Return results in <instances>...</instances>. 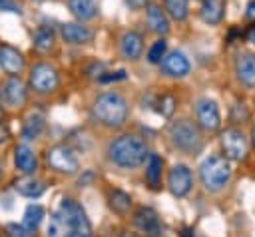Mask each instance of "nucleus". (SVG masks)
Listing matches in <instances>:
<instances>
[{
	"mask_svg": "<svg viewBox=\"0 0 255 237\" xmlns=\"http://www.w3.org/2000/svg\"><path fill=\"white\" fill-rule=\"evenodd\" d=\"M70 237H84V235H78V233H72Z\"/></svg>",
	"mask_w": 255,
	"mask_h": 237,
	"instance_id": "40",
	"label": "nucleus"
},
{
	"mask_svg": "<svg viewBox=\"0 0 255 237\" xmlns=\"http://www.w3.org/2000/svg\"><path fill=\"white\" fill-rule=\"evenodd\" d=\"M34 46L40 52H48L54 46V30L48 28V26H40L34 32Z\"/></svg>",
	"mask_w": 255,
	"mask_h": 237,
	"instance_id": "26",
	"label": "nucleus"
},
{
	"mask_svg": "<svg viewBox=\"0 0 255 237\" xmlns=\"http://www.w3.org/2000/svg\"><path fill=\"white\" fill-rule=\"evenodd\" d=\"M161 68L167 76H173V78H185L189 74V62L181 52H171L163 56Z\"/></svg>",
	"mask_w": 255,
	"mask_h": 237,
	"instance_id": "12",
	"label": "nucleus"
},
{
	"mask_svg": "<svg viewBox=\"0 0 255 237\" xmlns=\"http://www.w3.org/2000/svg\"><path fill=\"white\" fill-rule=\"evenodd\" d=\"M26 98H28V90L20 78H10L4 84V100L10 106H22L26 102Z\"/></svg>",
	"mask_w": 255,
	"mask_h": 237,
	"instance_id": "15",
	"label": "nucleus"
},
{
	"mask_svg": "<svg viewBox=\"0 0 255 237\" xmlns=\"http://www.w3.org/2000/svg\"><path fill=\"white\" fill-rule=\"evenodd\" d=\"M94 116L110 127H120L124 125L126 118H128V104L126 100L116 94V92H106L102 94L96 104H94Z\"/></svg>",
	"mask_w": 255,
	"mask_h": 237,
	"instance_id": "2",
	"label": "nucleus"
},
{
	"mask_svg": "<svg viewBox=\"0 0 255 237\" xmlns=\"http://www.w3.org/2000/svg\"><path fill=\"white\" fill-rule=\"evenodd\" d=\"M147 24L155 34H167L169 32L167 16L157 4H149L147 6Z\"/></svg>",
	"mask_w": 255,
	"mask_h": 237,
	"instance_id": "20",
	"label": "nucleus"
},
{
	"mask_svg": "<svg viewBox=\"0 0 255 237\" xmlns=\"http://www.w3.org/2000/svg\"><path fill=\"white\" fill-rule=\"evenodd\" d=\"M6 139H8V129L0 123V143H2V141H6Z\"/></svg>",
	"mask_w": 255,
	"mask_h": 237,
	"instance_id": "37",
	"label": "nucleus"
},
{
	"mask_svg": "<svg viewBox=\"0 0 255 237\" xmlns=\"http://www.w3.org/2000/svg\"><path fill=\"white\" fill-rule=\"evenodd\" d=\"M124 237H135V235H124Z\"/></svg>",
	"mask_w": 255,
	"mask_h": 237,
	"instance_id": "42",
	"label": "nucleus"
},
{
	"mask_svg": "<svg viewBox=\"0 0 255 237\" xmlns=\"http://www.w3.org/2000/svg\"><path fill=\"white\" fill-rule=\"evenodd\" d=\"M181 237H193V233L191 231H183V235Z\"/></svg>",
	"mask_w": 255,
	"mask_h": 237,
	"instance_id": "39",
	"label": "nucleus"
},
{
	"mask_svg": "<svg viewBox=\"0 0 255 237\" xmlns=\"http://www.w3.org/2000/svg\"><path fill=\"white\" fill-rule=\"evenodd\" d=\"M165 50H167V44H165V40H157V42L151 46V50H149V54H147V60H149L151 64H157V62H161V58L165 56Z\"/></svg>",
	"mask_w": 255,
	"mask_h": 237,
	"instance_id": "30",
	"label": "nucleus"
},
{
	"mask_svg": "<svg viewBox=\"0 0 255 237\" xmlns=\"http://www.w3.org/2000/svg\"><path fill=\"white\" fill-rule=\"evenodd\" d=\"M0 119H2V108H0Z\"/></svg>",
	"mask_w": 255,
	"mask_h": 237,
	"instance_id": "43",
	"label": "nucleus"
},
{
	"mask_svg": "<svg viewBox=\"0 0 255 237\" xmlns=\"http://www.w3.org/2000/svg\"><path fill=\"white\" fill-rule=\"evenodd\" d=\"M30 84L36 92L40 94H48V92H54L60 84V78H58V72L54 66L50 64H36L30 72Z\"/></svg>",
	"mask_w": 255,
	"mask_h": 237,
	"instance_id": "6",
	"label": "nucleus"
},
{
	"mask_svg": "<svg viewBox=\"0 0 255 237\" xmlns=\"http://www.w3.org/2000/svg\"><path fill=\"white\" fill-rule=\"evenodd\" d=\"M8 229H10V235H12V237H28V235H30L22 225H20V227H18V225H10Z\"/></svg>",
	"mask_w": 255,
	"mask_h": 237,
	"instance_id": "34",
	"label": "nucleus"
},
{
	"mask_svg": "<svg viewBox=\"0 0 255 237\" xmlns=\"http://www.w3.org/2000/svg\"><path fill=\"white\" fill-rule=\"evenodd\" d=\"M235 72H237V78L245 86L255 88V54H251V52L239 54V58L235 62Z\"/></svg>",
	"mask_w": 255,
	"mask_h": 237,
	"instance_id": "14",
	"label": "nucleus"
},
{
	"mask_svg": "<svg viewBox=\"0 0 255 237\" xmlns=\"http://www.w3.org/2000/svg\"><path fill=\"white\" fill-rule=\"evenodd\" d=\"M191 185H193V175L185 165H175L169 171V189L173 195H177V197L187 195Z\"/></svg>",
	"mask_w": 255,
	"mask_h": 237,
	"instance_id": "11",
	"label": "nucleus"
},
{
	"mask_svg": "<svg viewBox=\"0 0 255 237\" xmlns=\"http://www.w3.org/2000/svg\"><path fill=\"white\" fill-rule=\"evenodd\" d=\"M169 135H171V141L183 149V151H197L201 147V137H199V131L193 123H189L187 119H179V121H173L169 125Z\"/></svg>",
	"mask_w": 255,
	"mask_h": 237,
	"instance_id": "4",
	"label": "nucleus"
},
{
	"mask_svg": "<svg viewBox=\"0 0 255 237\" xmlns=\"http://www.w3.org/2000/svg\"><path fill=\"white\" fill-rule=\"evenodd\" d=\"M147 2H149V0H126V4H128L129 8H133V10H137V8H143Z\"/></svg>",
	"mask_w": 255,
	"mask_h": 237,
	"instance_id": "35",
	"label": "nucleus"
},
{
	"mask_svg": "<svg viewBox=\"0 0 255 237\" xmlns=\"http://www.w3.org/2000/svg\"><path fill=\"white\" fill-rule=\"evenodd\" d=\"M14 189L24 195V197H40L46 189V185L40 181V179H34V177H24V179H18L14 183Z\"/></svg>",
	"mask_w": 255,
	"mask_h": 237,
	"instance_id": "21",
	"label": "nucleus"
},
{
	"mask_svg": "<svg viewBox=\"0 0 255 237\" xmlns=\"http://www.w3.org/2000/svg\"><path fill=\"white\" fill-rule=\"evenodd\" d=\"M14 159H16V167L26 173V175H32L36 169H38V157L36 153L28 147V145H18L16 151H14Z\"/></svg>",
	"mask_w": 255,
	"mask_h": 237,
	"instance_id": "17",
	"label": "nucleus"
},
{
	"mask_svg": "<svg viewBox=\"0 0 255 237\" xmlns=\"http://www.w3.org/2000/svg\"><path fill=\"white\" fill-rule=\"evenodd\" d=\"M253 141H255V125H253Z\"/></svg>",
	"mask_w": 255,
	"mask_h": 237,
	"instance_id": "41",
	"label": "nucleus"
},
{
	"mask_svg": "<svg viewBox=\"0 0 255 237\" xmlns=\"http://www.w3.org/2000/svg\"><path fill=\"white\" fill-rule=\"evenodd\" d=\"M221 143H223L225 155H227L229 159H233V161L245 159V155H247V139H245V135H243L239 129H235V127L225 129Z\"/></svg>",
	"mask_w": 255,
	"mask_h": 237,
	"instance_id": "8",
	"label": "nucleus"
},
{
	"mask_svg": "<svg viewBox=\"0 0 255 237\" xmlns=\"http://www.w3.org/2000/svg\"><path fill=\"white\" fill-rule=\"evenodd\" d=\"M0 10L20 14V12H22V6L18 4V0H0Z\"/></svg>",
	"mask_w": 255,
	"mask_h": 237,
	"instance_id": "32",
	"label": "nucleus"
},
{
	"mask_svg": "<svg viewBox=\"0 0 255 237\" xmlns=\"http://www.w3.org/2000/svg\"><path fill=\"white\" fill-rule=\"evenodd\" d=\"M68 8H70V12H72L76 18H80V20H90V18H94L96 12H98L94 0H68Z\"/></svg>",
	"mask_w": 255,
	"mask_h": 237,
	"instance_id": "24",
	"label": "nucleus"
},
{
	"mask_svg": "<svg viewBox=\"0 0 255 237\" xmlns=\"http://www.w3.org/2000/svg\"><path fill=\"white\" fill-rule=\"evenodd\" d=\"M42 219H44V209H42L40 205H36V203H30V205L26 207V211H24L22 227H24L30 235H34L36 229H38V225L42 223Z\"/></svg>",
	"mask_w": 255,
	"mask_h": 237,
	"instance_id": "22",
	"label": "nucleus"
},
{
	"mask_svg": "<svg viewBox=\"0 0 255 237\" xmlns=\"http://www.w3.org/2000/svg\"><path fill=\"white\" fill-rule=\"evenodd\" d=\"M70 235H72V227H70L66 215L62 211L54 213L48 223V237H70Z\"/></svg>",
	"mask_w": 255,
	"mask_h": 237,
	"instance_id": "23",
	"label": "nucleus"
},
{
	"mask_svg": "<svg viewBox=\"0 0 255 237\" xmlns=\"http://www.w3.org/2000/svg\"><path fill=\"white\" fill-rule=\"evenodd\" d=\"M0 68L8 74H20L24 68V56L16 48L2 44L0 46Z\"/></svg>",
	"mask_w": 255,
	"mask_h": 237,
	"instance_id": "13",
	"label": "nucleus"
},
{
	"mask_svg": "<svg viewBox=\"0 0 255 237\" xmlns=\"http://www.w3.org/2000/svg\"><path fill=\"white\" fill-rule=\"evenodd\" d=\"M173 110H175V100H173V96H163L161 102H159V112H161L163 116H171Z\"/></svg>",
	"mask_w": 255,
	"mask_h": 237,
	"instance_id": "31",
	"label": "nucleus"
},
{
	"mask_svg": "<svg viewBox=\"0 0 255 237\" xmlns=\"http://www.w3.org/2000/svg\"><path fill=\"white\" fill-rule=\"evenodd\" d=\"M118 80H126V72L120 70V72H110L106 76H100V82H118Z\"/></svg>",
	"mask_w": 255,
	"mask_h": 237,
	"instance_id": "33",
	"label": "nucleus"
},
{
	"mask_svg": "<svg viewBox=\"0 0 255 237\" xmlns=\"http://www.w3.org/2000/svg\"><path fill=\"white\" fill-rule=\"evenodd\" d=\"M161 167H163L161 157L155 155V153H151L147 157V167H145V177H147V181H149L151 187H157L159 185V181H161Z\"/></svg>",
	"mask_w": 255,
	"mask_h": 237,
	"instance_id": "25",
	"label": "nucleus"
},
{
	"mask_svg": "<svg viewBox=\"0 0 255 237\" xmlns=\"http://www.w3.org/2000/svg\"><path fill=\"white\" fill-rule=\"evenodd\" d=\"M223 12H225V2L223 0H203L201 6V20L205 24H219L223 20Z\"/></svg>",
	"mask_w": 255,
	"mask_h": 237,
	"instance_id": "19",
	"label": "nucleus"
},
{
	"mask_svg": "<svg viewBox=\"0 0 255 237\" xmlns=\"http://www.w3.org/2000/svg\"><path fill=\"white\" fill-rule=\"evenodd\" d=\"M60 211L66 215L70 227H72V233H78V235H84V237H92V225L86 217V211L74 201V199H62L60 203Z\"/></svg>",
	"mask_w": 255,
	"mask_h": 237,
	"instance_id": "5",
	"label": "nucleus"
},
{
	"mask_svg": "<svg viewBox=\"0 0 255 237\" xmlns=\"http://www.w3.org/2000/svg\"><path fill=\"white\" fill-rule=\"evenodd\" d=\"M199 175L201 181L205 185V189L209 191H219L227 185V181L231 179V167L225 161V157L221 155H209L201 167H199Z\"/></svg>",
	"mask_w": 255,
	"mask_h": 237,
	"instance_id": "3",
	"label": "nucleus"
},
{
	"mask_svg": "<svg viewBox=\"0 0 255 237\" xmlns=\"http://www.w3.org/2000/svg\"><path fill=\"white\" fill-rule=\"evenodd\" d=\"M247 40H249L251 44H255V26L249 28V32H247Z\"/></svg>",
	"mask_w": 255,
	"mask_h": 237,
	"instance_id": "38",
	"label": "nucleus"
},
{
	"mask_svg": "<svg viewBox=\"0 0 255 237\" xmlns=\"http://www.w3.org/2000/svg\"><path fill=\"white\" fill-rule=\"evenodd\" d=\"M46 159H48V165L60 173H76L78 171V159L72 153V149L66 145H54L48 151Z\"/></svg>",
	"mask_w": 255,
	"mask_h": 237,
	"instance_id": "7",
	"label": "nucleus"
},
{
	"mask_svg": "<svg viewBox=\"0 0 255 237\" xmlns=\"http://www.w3.org/2000/svg\"><path fill=\"white\" fill-rule=\"evenodd\" d=\"M110 159L120 167H137L147 157L145 141L137 135H122L110 143Z\"/></svg>",
	"mask_w": 255,
	"mask_h": 237,
	"instance_id": "1",
	"label": "nucleus"
},
{
	"mask_svg": "<svg viewBox=\"0 0 255 237\" xmlns=\"http://www.w3.org/2000/svg\"><path fill=\"white\" fill-rule=\"evenodd\" d=\"M42 127H44V118L38 116V114L30 116L28 121H26V125H24V137L26 139H34L42 131Z\"/></svg>",
	"mask_w": 255,
	"mask_h": 237,
	"instance_id": "29",
	"label": "nucleus"
},
{
	"mask_svg": "<svg viewBox=\"0 0 255 237\" xmlns=\"http://www.w3.org/2000/svg\"><path fill=\"white\" fill-rule=\"evenodd\" d=\"M62 36L70 44H86V42H90L94 38V32L88 26H82V24H76V22H68V24L62 26Z\"/></svg>",
	"mask_w": 255,
	"mask_h": 237,
	"instance_id": "16",
	"label": "nucleus"
},
{
	"mask_svg": "<svg viewBox=\"0 0 255 237\" xmlns=\"http://www.w3.org/2000/svg\"><path fill=\"white\" fill-rule=\"evenodd\" d=\"M133 223H135L137 231H139L143 237H159V235H161L159 217H157V213H155L151 207H141V209H137V213H135V217H133Z\"/></svg>",
	"mask_w": 255,
	"mask_h": 237,
	"instance_id": "9",
	"label": "nucleus"
},
{
	"mask_svg": "<svg viewBox=\"0 0 255 237\" xmlns=\"http://www.w3.org/2000/svg\"><path fill=\"white\" fill-rule=\"evenodd\" d=\"M195 112H197V121L203 129H207V131L219 129L221 118H219V108L213 100H199Z\"/></svg>",
	"mask_w": 255,
	"mask_h": 237,
	"instance_id": "10",
	"label": "nucleus"
},
{
	"mask_svg": "<svg viewBox=\"0 0 255 237\" xmlns=\"http://www.w3.org/2000/svg\"><path fill=\"white\" fill-rule=\"evenodd\" d=\"M165 2V10H167V14L173 18V20H177V22H181V20H185L187 18V0H163Z\"/></svg>",
	"mask_w": 255,
	"mask_h": 237,
	"instance_id": "27",
	"label": "nucleus"
},
{
	"mask_svg": "<svg viewBox=\"0 0 255 237\" xmlns=\"http://www.w3.org/2000/svg\"><path fill=\"white\" fill-rule=\"evenodd\" d=\"M245 16H247L249 20H255V0H251V2L247 4V12H245Z\"/></svg>",
	"mask_w": 255,
	"mask_h": 237,
	"instance_id": "36",
	"label": "nucleus"
},
{
	"mask_svg": "<svg viewBox=\"0 0 255 237\" xmlns=\"http://www.w3.org/2000/svg\"><path fill=\"white\" fill-rule=\"evenodd\" d=\"M110 205H112L114 211H118V213H126V211H129V207H131V199H129L128 193L116 189V191L110 193Z\"/></svg>",
	"mask_w": 255,
	"mask_h": 237,
	"instance_id": "28",
	"label": "nucleus"
},
{
	"mask_svg": "<svg viewBox=\"0 0 255 237\" xmlns=\"http://www.w3.org/2000/svg\"><path fill=\"white\" fill-rule=\"evenodd\" d=\"M120 48H122V54L128 58V60H137L141 56V50H143V40L139 34L135 32H126L122 36V42H120Z\"/></svg>",
	"mask_w": 255,
	"mask_h": 237,
	"instance_id": "18",
	"label": "nucleus"
}]
</instances>
